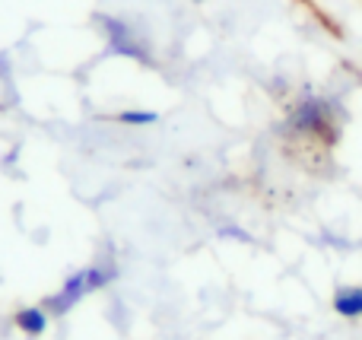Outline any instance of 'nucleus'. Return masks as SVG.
<instances>
[{
    "label": "nucleus",
    "instance_id": "1",
    "mask_svg": "<svg viewBox=\"0 0 362 340\" xmlns=\"http://www.w3.org/2000/svg\"><path fill=\"white\" fill-rule=\"evenodd\" d=\"M99 25L108 35V51H112V54H124L137 64H153L150 51H146V45L137 38L131 23H124V19H118V16H108V13H99Z\"/></svg>",
    "mask_w": 362,
    "mask_h": 340
},
{
    "label": "nucleus",
    "instance_id": "2",
    "mask_svg": "<svg viewBox=\"0 0 362 340\" xmlns=\"http://www.w3.org/2000/svg\"><path fill=\"white\" fill-rule=\"evenodd\" d=\"M83 296H89V290H86V277H83V271H76L74 277L64 280V286L54 293V296L45 299L42 309L48 312V315H67V312L74 309V305L80 303Z\"/></svg>",
    "mask_w": 362,
    "mask_h": 340
},
{
    "label": "nucleus",
    "instance_id": "3",
    "mask_svg": "<svg viewBox=\"0 0 362 340\" xmlns=\"http://www.w3.org/2000/svg\"><path fill=\"white\" fill-rule=\"evenodd\" d=\"M334 312L340 318H362V286H337Z\"/></svg>",
    "mask_w": 362,
    "mask_h": 340
},
{
    "label": "nucleus",
    "instance_id": "4",
    "mask_svg": "<svg viewBox=\"0 0 362 340\" xmlns=\"http://www.w3.org/2000/svg\"><path fill=\"white\" fill-rule=\"evenodd\" d=\"M13 322H16V328L23 331V334L42 337L45 331H48V312H45L42 305H29V309H19Z\"/></svg>",
    "mask_w": 362,
    "mask_h": 340
},
{
    "label": "nucleus",
    "instance_id": "5",
    "mask_svg": "<svg viewBox=\"0 0 362 340\" xmlns=\"http://www.w3.org/2000/svg\"><path fill=\"white\" fill-rule=\"evenodd\" d=\"M115 118L121 124H131V127H146V124H156L159 115L156 112H146V108H127V112H118Z\"/></svg>",
    "mask_w": 362,
    "mask_h": 340
},
{
    "label": "nucleus",
    "instance_id": "6",
    "mask_svg": "<svg viewBox=\"0 0 362 340\" xmlns=\"http://www.w3.org/2000/svg\"><path fill=\"white\" fill-rule=\"evenodd\" d=\"M197 4H200V0H197Z\"/></svg>",
    "mask_w": 362,
    "mask_h": 340
}]
</instances>
